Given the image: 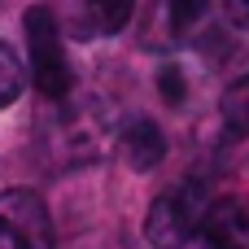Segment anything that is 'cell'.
<instances>
[{"label": "cell", "instance_id": "obj_10", "mask_svg": "<svg viewBox=\"0 0 249 249\" xmlns=\"http://www.w3.org/2000/svg\"><path fill=\"white\" fill-rule=\"evenodd\" d=\"M158 88H162V96L171 101V105H179L184 101V74H179V66H162V74H158Z\"/></svg>", "mask_w": 249, "mask_h": 249}, {"label": "cell", "instance_id": "obj_7", "mask_svg": "<svg viewBox=\"0 0 249 249\" xmlns=\"http://www.w3.org/2000/svg\"><path fill=\"white\" fill-rule=\"evenodd\" d=\"M210 4H214V0H158V22L166 26V44L188 39V35L206 22Z\"/></svg>", "mask_w": 249, "mask_h": 249}, {"label": "cell", "instance_id": "obj_11", "mask_svg": "<svg viewBox=\"0 0 249 249\" xmlns=\"http://www.w3.org/2000/svg\"><path fill=\"white\" fill-rule=\"evenodd\" d=\"M232 4V13H236V22H249V0H228Z\"/></svg>", "mask_w": 249, "mask_h": 249}, {"label": "cell", "instance_id": "obj_3", "mask_svg": "<svg viewBox=\"0 0 249 249\" xmlns=\"http://www.w3.org/2000/svg\"><path fill=\"white\" fill-rule=\"evenodd\" d=\"M0 249H53V219L39 193L31 188L0 193Z\"/></svg>", "mask_w": 249, "mask_h": 249}, {"label": "cell", "instance_id": "obj_6", "mask_svg": "<svg viewBox=\"0 0 249 249\" xmlns=\"http://www.w3.org/2000/svg\"><path fill=\"white\" fill-rule=\"evenodd\" d=\"M118 149L136 171H153L166 158V136L153 118H127L123 131H118Z\"/></svg>", "mask_w": 249, "mask_h": 249}, {"label": "cell", "instance_id": "obj_1", "mask_svg": "<svg viewBox=\"0 0 249 249\" xmlns=\"http://www.w3.org/2000/svg\"><path fill=\"white\" fill-rule=\"evenodd\" d=\"M26 53H31V83L39 88V96L44 101H70L74 70L66 57V31L48 4L26 9Z\"/></svg>", "mask_w": 249, "mask_h": 249}, {"label": "cell", "instance_id": "obj_2", "mask_svg": "<svg viewBox=\"0 0 249 249\" xmlns=\"http://www.w3.org/2000/svg\"><path fill=\"white\" fill-rule=\"evenodd\" d=\"M210 188L206 179H184L175 188H166L162 197H153L149 214H144V236L153 249H184L193 236H201L206 210H210Z\"/></svg>", "mask_w": 249, "mask_h": 249}, {"label": "cell", "instance_id": "obj_8", "mask_svg": "<svg viewBox=\"0 0 249 249\" xmlns=\"http://www.w3.org/2000/svg\"><path fill=\"white\" fill-rule=\"evenodd\" d=\"M219 118L228 136H249V74L232 79L223 101H219Z\"/></svg>", "mask_w": 249, "mask_h": 249}, {"label": "cell", "instance_id": "obj_9", "mask_svg": "<svg viewBox=\"0 0 249 249\" xmlns=\"http://www.w3.org/2000/svg\"><path fill=\"white\" fill-rule=\"evenodd\" d=\"M22 83H26L22 61H18V53L0 39V109H9V105L22 96Z\"/></svg>", "mask_w": 249, "mask_h": 249}, {"label": "cell", "instance_id": "obj_5", "mask_svg": "<svg viewBox=\"0 0 249 249\" xmlns=\"http://www.w3.org/2000/svg\"><path fill=\"white\" fill-rule=\"evenodd\" d=\"M201 241H206V249H249V206L236 197L210 201Z\"/></svg>", "mask_w": 249, "mask_h": 249}, {"label": "cell", "instance_id": "obj_4", "mask_svg": "<svg viewBox=\"0 0 249 249\" xmlns=\"http://www.w3.org/2000/svg\"><path fill=\"white\" fill-rule=\"evenodd\" d=\"M136 13V0H70L66 4V31L74 39H105L118 35Z\"/></svg>", "mask_w": 249, "mask_h": 249}]
</instances>
